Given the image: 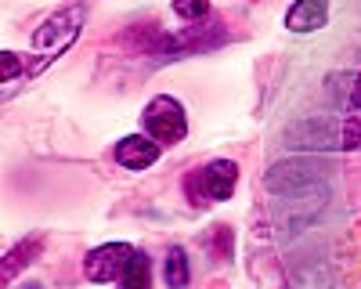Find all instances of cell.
<instances>
[{
	"instance_id": "cell-10",
	"label": "cell",
	"mask_w": 361,
	"mask_h": 289,
	"mask_svg": "<svg viewBox=\"0 0 361 289\" xmlns=\"http://www.w3.org/2000/svg\"><path fill=\"white\" fill-rule=\"evenodd\" d=\"M163 278L170 289H188V278H192V264H188V253L185 246H170L166 253V264H163Z\"/></svg>"
},
{
	"instance_id": "cell-2",
	"label": "cell",
	"mask_w": 361,
	"mask_h": 289,
	"mask_svg": "<svg viewBox=\"0 0 361 289\" xmlns=\"http://www.w3.org/2000/svg\"><path fill=\"white\" fill-rule=\"evenodd\" d=\"M141 123H145V134L159 141V144H177L185 141L188 134V116H185V105L170 94H156L152 102L145 105L141 112Z\"/></svg>"
},
{
	"instance_id": "cell-15",
	"label": "cell",
	"mask_w": 361,
	"mask_h": 289,
	"mask_svg": "<svg viewBox=\"0 0 361 289\" xmlns=\"http://www.w3.org/2000/svg\"><path fill=\"white\" fill-rule=\"evenodd\" d=\"M350 109L361 112V73H357V80H354V87H350Z\"/></svg>"
},
{
	"instance_id": "cell-9",
	"label": "cell",
	"mask_w": 361,
	"mask_h": 289,
	"mask_svg": "<svg viewBox=\"0 0 361 289\" xmlns=\"http://www.w3.org/2000/svg\"><path fill=\"white\" fill-rule=\"evenodd\" d=\"M329 22V0H296L286 11V29L289 33H318Z\"/></svg>"
},
{
	"instance_id": "cell-6",
	"label": "cell",
	"mask_w": 361,
	"mask_h": 289,
	"mask_svg": "<svg viewBox=\"0 0 361 289\" xmlns=\"http://www.w3.org/2000/svg\"><path fill=\"white\" fill-rule=\"evenodd\" d=\"M80 22H83V8H69V11H62V15L47 18V22L37 29L33 44H37L40 51H47V47H51V54L66 51V47L76 40V33H80Z\"/></svg>"
},
{
	"instance_id": "cell-11",
	"label": "cell",
	"mask_w": 361,
	"mask_h": 289,
	"mask_svg": "<svg viewBox=\"0 0 361 289\" xmlns=\"http://www.w3.org/2000/svg\"><path fill=\"white\" fill-rule=\"evenodd\" d=\"M148 285H152V264H148V257L137 250L130 257L127 271L119 275V289H148Z\"/></svg>"
},
{
	"instance_id": "cell-16",
	"label": "cell",
	"mask_w": 361,
	"mask_h": 289,
	"mask_svg": "<svg viewBox=\"0 0 361 289\" xmlns=\"http://www.w3.org/2000/svg\"><path fill=\"white\" fill-rule=\"evenodd\" d=\"M29 289H40V285H29Z\"/></svg>"
},
{
	"instance_id": "cell-13",
	"label": "cell",
	"mask_w": 361,
	"mask_h": 289,
	"mask_svg": "<svg viewBox=\"0 0 361 289\" xmlns=\"http://www.w3.org/2000/svg\"><path fill=\"white\" fill-rule=\"evenodd\" d=\"M173 11L180 18H188V22H199L209 11V0H173Z\"/></svg>"
},
{
	"instance_id": "cell-5",
	"label": "cell",
	"mask_w": 361,
	"mask_h": 289,
	"mask_svg": "<svg viewBox=\"0 0 361 289\" xmlns=\"http://www.w3.org/2000/svg\"><path fill=\"white\" fill-rule=\"evenodd\" d=\"M137 250L130 246V242H105V246H98V250H90L87 257H83V275L90 278V282H119V275L127 271V264H130V257H134Z\"/></svg>"
},
{
	"instance_id": "cell-1",
	"label": "cell",
	"mask_w": 361,
	"mask_h": 289,
	"mask_svg": "<svg viewBox=\"0 0 361 289\" xmlns=\"http://www.w3.org/2000/svg\"><path fill=\"white\" fill-rule=\"evenodd\" d=\"M286 144L296 152H333V149H361L357 120H300L286 130Z\"/></svg>"
},
{
	"instance_id": "cell-7",
	"label": "cell",
	"mask_w": 361,
	"mask_h": 289,
	"mask_svg": "<svg viewBox=\"0 0 361 289\" xmlns=\"http://www.w3.org/2000/svg\"><path fill=\"white\" fill-rule=\"evenodd\" d=\"M235 185H238V166L231 159H214V163H206L202 173H199V192L209 202L231 199L235 195Z\"/></svg>"
},
{
	"instance_id": "cell-14",
	"label": "cell",
	"mask_w": 361,
	"mask_h": 289,
	"mask_svg": "<svg viewBox=\"0 0 361 289\" xmlns=\"http://www.w3.org/2000/svg\"><path fill=\"white\" fill-rule=\"evenodd\" d=\"M0 66H4V83H11V76L22 69V58L15 51H4V54H0Z\"/></svg>"
},
{
	"instance_id": "cell-4",
	"label": "cell",
	"mask_w": 361,
	"mask_h": 289,
	"mask_svg": "<svg viewBox=\"0 0 361 289\" xmlns=\"http://www.w3.org/2000/svg\"><path fill=\"white\" fill-rule=\"evenodd\" d=\"M289 202H279V224L282 231H300L304 224H311L322 210H325V202H329V192L325 185H311V188H300V192H286Z\"/></svg>"
},
{
	"instance_id": "cell-12",
	"label": "cell",
	"mask_w": 361,
	"mask_h": 289,
	"mask_svg": "<svg viewBox=\"0 0 361 289\" xmlns=\"http://www.w3.org/2000/svg\"><path fill=\"white\" fill-rule=\"evenodd\" d=\"M40 250V239H29L25 246H15L8 257H4V278H15V271L18 268H25V264H33V260H29V257H33Z\"/></svg>"
},
{
	"instance_id": "cell-8",
	"label": "cell",
	"mask_w": 361,
	"mask_h": 289,
	"mask_svg": "<svg viewBox=\"0 0 361 289\" xmlns=\"http://www.w3.org/2000/svg\"><path fill=\"white\" fill-rule=\"evenodd\" d=\"M163 152V144L152 141L148 134H127L116 141V163L127 170H148Z\"/></svg>"
},
{
	"instance_id": "cell-3",
	"label": "cell",
	"mask_w": 361,
	"mask_h": 289,
	"mask_svg": "<svg viewBox=\"0 0 361 289\" xmlns=\"http://www.w3.org/2000/svg\"><path fill=\"white\" fill-rule=\"evenodd\" d=\"M329 166L322 159H307V156H293V159H282L267 170V192L275 195H286V192H300V188H311V185H322L325 181Z\"/></svg>"
}]
</instances>
